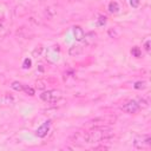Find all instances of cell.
<instances>
[{"mask_svg": "<svg viewBox=\"0 0 151 151\" xmlns=\"http://www.w3.org/2000/svg\"><path fill=\"white\" fill-rule=\"evenodd\" d=\"M104 138H106V133L99 129L91 130L90 132H87L85 134V142L86 143H97V142L103 140Z\"/></svg>", "mask_w": 151, "mask_h": 151, "instance_id": "1", "label": "cell"}, {"mask_svg": "<svg viewBox=\"0 0 151 151\" xmlns=\"http://www.w3.org/2000/svg\"><path fill=\"white\" fill-rule=\"evenodd\" d=\"M40 98L46 103H57L61 98V91L59 90H48L40 94Z\"/></svg>", "mask_w": 151, "mask_h": 151, "instance_id": "2", "label": "cell"}, {"mask_svg": "<svg viewBox=\"0 0 151 151\" xmlns=\"http://www.w3.org/2000/svg\"><path fill=\"white\" fill-rule=\"evenodd\" d=\"M134 146L137 149H144V147H149L151 145V137L147 134V136H142V137H136L134 138V142H133Z\"/></svg>", "mask_w": 151, "mask_h": 151, "instance_id": "3", "label": "cell"}, {"mask_svg": "<svg viewBox=\"0 0 151 151\" xmlns=\"http://www.w3.org/2000/svg\"><path fill=\"white\" fill-rule=\"evenodd\" d=\"M50 127H51V120H45L37 130H35V134L39 137V138H44L47 136L48 131H50Z\"/></svg>", "mask_w": 151, "mask_h": 151, "instance_id": "4", "label": "cell"}, {"mask_svg": "<svg viewBox=\"0 0 151 151\" xmlns=\"http://www.w3.org/2000/svg\"><path fill=\"white\" fill-rule=\"evenodd\" d=\"M123 111H125L126 113H137L138 111H139V105H138V103H137V100H130V101H127L126 104H124L123 105Z\"/></svg>", "mask_w": 151, "mask_h": 151, "instance_id": "5", "label": "cell"}, {"mask_svg": "<svg viewBox=\"0 0 151 151\" xmlns=\"http://www.w3.org/2000/svg\"><path fill=\"white\" fill-rule=\"evenodd\" d=\"M73 35L77 41H83L85 38V33L80 26H73Z\"/></svg>", "mask_w": 151, "mask_h": 151, "instance_id": "6", "label": "cell"}, {"mask_svg": "<svg viewBox=\"0 0 151 151\" xmlns=\"http://www.w3.org/2000/svg\"><path fill=\"white\" fill-rule=\"evenodd\" d=\"M81 53H83V47L79 46V45H73V46H71L70 50H68V54H70L71 57H77V55H79V54H81Z\"/></svg>", "mask_w": 151, "mask_h": 151, "instance_id": "7", "label": "cell"}, {"mask_svg": "<svg viewBox=\"0 0 151 151\" xmlns=\"http://www.w3.org/2000/svg\"><path fill=\"white\" fill-rule=\"evenodd\" d=\"M109 12H110V13H113V14L118 13V12H119V5H118V2L111 1V2L109 4Z\"/></svg>", "mask_w": 151, "mask_h": 151, "instance_id": "8", "label": "cell"}, {"mask_svg": "<svg viewBox=\"0 0 151 151\" xmlns=\"http://www.w3.org/2000/svg\"><path fill=\"white\" fill-rule=\"evenodd\" d=\"M131 54H132V57H134V58H140V57H142V51H140L139 47L134 46V47L131 48Z\"/></svg>", "mask_w": 151, "mask_h": 151, "instance_id": "9", "label": "cell"}, {"mask_svg": "<svg viewBox=\"0 0 151 151\" xmlns=\"http://www.w3.org/2000/svg\"><path fill=\"white\" fill-rule=\"evenodd\" d=\"M11 87H12L13 90H15V91H22L24 85H22L21 83H19V81H13L12 85H11Z\"/></svg>", "mask_w": 151, "mask_h": 151, "instance_id": "10", "label": "cell"}, {"mask_svg": "<svg viewBox=\"0 0 151 151\" xmlns=\"http://www.w3.org/2000/svg\"><path fill=\"white\" fill-rule=\"evenodd\" d=\"M31 66H32V60L29 58H25L24 63H22V68L28 70V68H31Z\"/></svg>", "mask_w": 151, "mask_h": 151, "instance_id": "11", "label": "cell"}, {"mask_svg": "<svg viewBox=\"0 0 151 151\" xmlns=\"http://www.w3.org/2000/svg\"><path fill=\"white\" fill-rule=\"evenodd\" d=\"M133 87L136 90H143V88L146 87V83L145 81H136L134 85H133Z\"/></svg>", "mask_w": 151, "mask_h": 151, "instance_id": "12", "label": "cell"}, {"mask_svg": "<svg viewBox=\"0 0 151 151\" xmlns=\"http://www.w3.org/2000/svg\"><path fill=\"white\" fill-rule=\"evenodd\" d=\"M22 91H24L26 94H28V96H34V90H33L32 87L27 86V85H24V87H22Z\"/></svg>", "mask_w": 151, "mask_h": 151, "instance_id": "13", "label": "cell"}, {"mask_svg": "<svg viewBox=\"0 0 151 151\" xmlns=\"http://www.w3.org/2000/svg\"><path fill=\"white\" fill-rule=\"evenodd\" d=\"M106 21H107V18L104 17V15H101V17L98 18V20H97V25H98V26H104V25L106 24Z\"/></svg>", "mask_w": 151, "mask_h": 151, "instance_id": "14", "label": "cell"}, {"mask_svg": "<svg viewBox=\"0 0 151 151\" xmlns=\"http://www.w3.org/2000/svg\"><path fill=\"white\" fill-rule=\"evenodd\" d=\"M139 4H140L139 0H130V5H131L133 8H137V7L139 6Z\"/></svg>", "mask_w": 151, "mask_h": 151, "instance_id": "15", "label": "cell"}, {"mask_svg": "<svg viewBox=\"0 0 151 151\" xmlns=\"http://www.w3.org/2000/svg\"><path fill=\"white\" fill-rule=\"evenodd\" d=\"M138 105H139V107H147V103L144 100V99H139L138 101Z\"/></svg>", "mask_w": 151, "mask_h": 151, "instance_id": "16", "label": "cell"}, {"mask_svg": "<svg viewBox=\"0 0 151 151\" xmlns=\"http://www.w3.org/2000/svg\"><path fill=\"white\" fill-rule=\"evenodd\" d=\"M37 87L42 90V88H45V85H44V83H42V81H40V80H39V81H37Z\"/></svg>", "mask_w": 151, "mask_h": 151, "instance_id": "17", "label": "cell"}, {"mask_svg": "<svg viewBox=\"0 0 151 151\" xmlns=\"http://www.w3.org/2000/svg\"><path fill=\"white\" fill-rule=\"evenodd\" d=\"M144 47H145V50H146L147 52H150V40H146V41H145Z\"/></svg>", "mask_w": 151, "mask_h": 151, "instance_id": "18", "label": "cell"}, {"mask_svg": "<svg viewBox=\"0 0 151 151\" xmlns=\"http://www.w3.org/2000/svg\"><path fill=\"white\" fill-rule=\"evenodd\" d=\"M0 26H1V20H0Z\"/></svg>", "mask_w": 151, "mask_h": 151, "instance_id": "19", "label": "cell"}]
</instances>
